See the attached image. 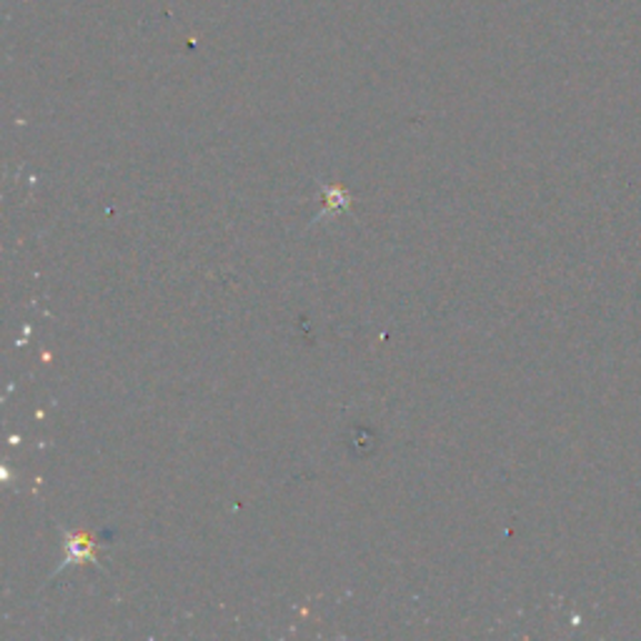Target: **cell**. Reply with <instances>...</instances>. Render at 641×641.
Segmentation results:
<instances>
[{"mask_svg":"<svg viewBox=\"0 0 641 641\" xmlns=\"http://www.w3.org/2000/svg\"><path fill=\"white\" fill-rule=\"evenodd\" d=\"M333 209H349V193L341 189V186H331L327 193V206H323V213H329Z\"/></svg>","mask_w":641,"mask_h":641,"instance_id":"2","label":"cell"},{"mask_svg":"<svg viewBox=\"0 0 641 641\" xmlns=\"http://www.w3.org/2000/svg\"><path fill=\"white\" fill-rule=\"evenodd\" d=\"M68 547H71V551H68V561H73V559H91L93 541L88 539L86 534L73 537L71 541H68Z\"/></svg>","mask_w":641,"mask_h":641,"instance_id":"1","label":"cell"}]
</instances>
